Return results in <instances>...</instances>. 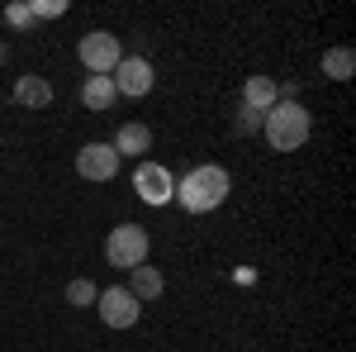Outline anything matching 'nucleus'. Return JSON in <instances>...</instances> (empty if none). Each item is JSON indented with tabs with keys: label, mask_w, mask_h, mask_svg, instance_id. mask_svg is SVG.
<instances>
[{
	"label": "nucleus",
	"mask_w": 356,
	"mask_h": 352,
	"mask_svg": "<svg viewBox=\"0 0 356 352\" xmlns=\"http://www.w3.org/2000/svg\"><path fill=\"white\" fill-rule=\"evenodd\" d=\"M228 190H233V181H228V171H223L219 162H195L181 181H176V205L186 210V215H214L223 200H228Z\"/></svg>",
	"instance_id": "1"
},
{
	"label": "nucleus",
	"mask_w": 356,
	"mask_h": 352,
	"mask_svg": "<svg viewBox=\"0 0 356 352\" xmlns=\"http://www.w3.org/2000/svg\"><path fill=\"white\" fill-rule=\"evenodd\" d=\"M261 134L271 143V153H300L309 134H314V119L300 100H275L266 114H261Z\"/></svg>",
	"instance_id": "2"
},
{
	"label": "nucleus",
	"mask_w": 356,
	"mask_h": 352,
	"mask_svg": "<svg viewBox=\"0 0 356 352\" xmlns=\"http://www.w3.org/2000/svg\"><path fill=\"white\" fill-rule=\"evenodd\" d=\"M147 252H152V238H147V229L143 224H114L110 238H105V262L119 271H134L147 262Z\"/></svg>",
	"instance_id": "3"
},
{
	"label": "nucleus",
	"mask_w": 356,
	"mask_h": 352,
	"mask_svg": "<svg viewBox=\"0 0 356 352\" xmlns=\"http://www.w3.org/2000/svg\"><path fill=\"white\" fill-rule=\"evenodd\" d=\"M76 57H81V67L90 77H110L114 67H119V57H124V43H119V33H110V29H90V33H81V43H76Z\"/></svg>",
	"instance_id": "4"
},
{
	"label": "nucleus",
	"mask_w": 356,
	"mask_h": 352,
	"mask_svg": "<svg viewBox=\"0 0 356 352\" xmlns=\"http://www.w3.org/2000/svg\"><path fill=\"white\" fill-rule=\"evenodd\" d=\"M110 82H114V91H119V95H129V100H143V95H147V91H152V86H157V72H152V62H147V57H119V67H114L110 72Z\"/></svg>",
	"instance_id": "5"
},
{
	"label": "nucleus",
	"mask_w": 356,
	"mask_h": 352,
	"mask_svg": "<svg viewBox=\"0 0 356 352\" xmlns=\"http://www.w3.org/2000/svg\"><path fill=\"white\" fill-rule=\"evenodd\" d=\"M134 190H138V200H147V205H171V195H176V176H171L162 162L143 158V162L134 167Z\"/></svg>",
	"instance_id": "6"
},
{
	"label": "nucleus",
	"mask_w": 356,
	"mask_h": 352,
	"mask_svg": "<svg viewBox=\"0 0 356 352\" xmlns=\"http://www.w3.org/2000/svg\"><path fill=\"white\" fill-rule=\"evenodd\" d=\"M95 309H100V324H105V328H134L138 314H143V305H138L124 286L100 291V296H95Z\"/></svg>",
	"instance_id": "7"
},
{
	"label": "nucleus",
	"mask_w": 356,
	"mask_h": 352,
	"mask_svg": "<svg viewBox=\"0 0 356 352\" xmlns=\"http://www.w3.org/2000/svg\"><path fill=\"white\" fill-rule=\"evenodd\" d=\"M76 171H81L86 181H114L119 176V153H114L110 143H86L81 153H76Z\"/></svg>",
	"instance_id": "8"
},
{
	"label": "nucleus",
	"mask_w": 356,
	"mask_h": 352,
	"mask_svg": "<svg viewBox=\"0 0 356 352\" xmlns=\"http://www.w3.org/2000/svg\"><path fill=\"white\" fill-rule=\"evenodd\" d=\"M110 148L119 153V162H124V158L143 162V153H152V129H147V124H138V119H129V124H119V129H114Z\"/></svg>",
	"instance_id": "9"
},
{
	"label": "nucleus",
	"mask_w": 356,
	"mask_h": 352,
	"mask_svg": "<svg viewBox=\"0 0 356 352\" xmlns=\"http://www.w3.org/2000/svg\"><path fill=\"white\" fill-rule=\"evenodd\" d=\"M15 100H19L24 109H48L53 105V82L38 77V72H24V77L15 82Z\"/></svg>",
	"instance_id": "10"
},
{
	"label": "nucleus",
	"mask_w": 356,
	"mask_h": 352,
	"mask_svg": "<svg viewBox=\"0 0 356 352\" xmlns=\"http://www.w3.org/2000/svg\"><path fill=\"white\" fill-rule=\"evenodd\" d=\"M124 291H129L138 305H147V300H157L166 291V281H162V271H157V267H147V262H143V267L129 271V286H124Z\"/></svg>",
	"instance_id": "11"
},
{
	"label": "nucleus",
	"mask_w": 356,
	"mask_h": 352,
	"mask_svg": "<svg viewBox=\"0 0 356 352\" xmlns=\"http://www.w3.org/2000/svg\"><path fill=\"white\" fill-rule=\"evenodd\" d=\"M275 100H280V82H271V77H247V86H243V105L247 109L266 114Z\"/></svg>",
	"instance_id": "12"
},
{
	"label": "nucleus",
	"mask_w": 356,
	"mask_h": 352,
	"mask_svg": "<svg viewBox=\"0 0 356 352\" xmlns=\"http://www.w3.org/2000/svg\"><path fill=\"white\" fill-rule=\"evenodd\" d=\"M114 100H119V91H114L110 77H86V86H81V105L90 109V114H105Z\"/></svg>",
	"instance_id": "13"
},
{
	"label": "nucleus",
	"mask_w": 356,
	"mask_h": 352,
	"mask_svg": "<svg viewBox=\"0 0 356 352\" xmlns=\"http://www.w3.org/2000/svg\"><path fill=\"white\" fill-rule=\"evenodd\" d=\"M323 77L337 82V86H347L356 77V53L352 48H328V53H323Z\"/></svg>",
	"instance_id": "14"
},
{
	"label": "nucleus",
	"mask_w": 356,
	"mask_h": 352,
	"mask_svg": "<svg viewBox=\"0 0 356 352\" xmlns=\"http://www.w3.org/2000/svg\"><path fill=\"white\" fill-rule=\"evenodd\" d=\"M95 296H100V286H95V281H86V276L67 281V305H72V309H90Z\"/></svg>",
	"instance_id": "15"
},
{
	"label": "nucleus",
	"mask_w": 356,
	"mask_h": 352,
	"mask_svg": "<svg viewBox=\"0 0 356 352\" xmlns=\"http://www.w3.org/2000/svg\"><path fill=\"white\" fill-rule=\"evenodd\" d=\"M233 134H238V138H247V134H261V114L243 105L238 114H233Z\"/></svg>",
	"instance_id": "16"
},
{
	"label": "nucleus",
	"mask_w": 356,
	"mask_h": 352,
	"mask_svg": "<svg viewBox=\"0 0 356 352\" xmlns=\"http://www.w3.org/2000/svg\"><path fill=\"white\" fill-rule=\"evenodd\" d=\"M29 15H33V20H62V15H67V0H33Z\"/></svg>",
	"instance_id": "17"
},
{
	"label": "nucleus",
	"mask_w": 356,
	"mask_h": 352,
	"mask_svg": "<svg viewBox=\"0 0 356 352\" xmlns=\"http://www.w3.org/2000/svg\"><path fill=\"white\" fill-rule=\"evenodd\" d=\"M5 24H10V29H29V24H33L29 5H19V0H15V5H5Z\"/></svg>",
	"instance_id": "18"
},
{
	"label": "nucleus",
	"mask_w": 356,
	"mask_h": 352,
	"mask_svg": "<svg viewBox=\"0 0 356 352\" xmlns=\"http://www.w3.org/2000/svg\"><path fill=\"white\" fill-rule=\"evenodd\" d=\"M5 57H10V48H5V38H0V67H5Z\"/></svg>",
	"instance_id": "19"
}]
</instances>
